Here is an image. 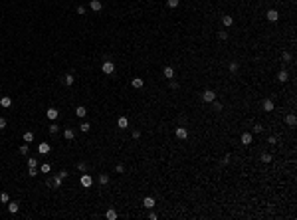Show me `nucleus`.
Wrapping results in <instances>:
<instances>
[{
	"label": "nucleus",
	"instance_id": "36",
	"mask_svg": "<svg viewBox=\"0 0 297 220\" xmlns=\"http://www.w3.org/2000/svg\"><path fill=\"white\" fill-rule=\"evenodd\" d=\"M77 171H79V172H85V171H87V165H85V163H77Z\"/></svg>",
	"mask_w": 297,
	"mask_h": 220
},
{
	"label": "nucleus",
	"instance_id": "10",
	"mask_svg": "<svg viewBox=\"0 0 297 220\" xmlns=\"http://www.w3.org/2000/svg\"><path fill=\"white\" fill-rule=\"evenodd\" d=\"M285 125H289V127H295V125H297V117H295L293 113L285 115Z\"/></svg>",
	"mask_w": 297,
	"mask_h": 220
},
{
	"label": "nucleus",
	"instance_id": "31",
	"mask_svg": "<svg viewBox=\"0 0 297 220\" xmlns=\"http://www.w3.org/2000/svg\"><path fill=\"white\" fill-rule=\"evenodd\" d=\"M99 182H101V184H107L109 182V175H105V172L103 175H99Z\"/></svg>",
	"mask_w": 297,
	"mask_h": 220
},
{
	"label": "nucleus",
	"instance_id": "18",
	"mask_svg": "<svg viewBox=\"0 0 297 220\" xmlns=\"http://www.w3.org/2000/svg\"><path fill=\"white\" fill-rule=\"evenodd\" d=\"M73 137H76V133L71 129H63V139H66V141H73Z\"/></svg>",
	"mask_w": 297,
	"mask_h": 220
},
{
	"label": "nucleus",
	"instance_id": "20",
	"mask_svg": "<svg viewBox=\"0 0 297 220\" xmlns=\"http://www.w3.org/2000/svg\"><path fill=\"white\" fill-rule=\"evenodd\" d=\"M222 24H224V26H226V28H228V26H232V24H234V18H232V16H222Z\"/></svg>",
	"mask_w": 297,
	"mask_h": 220
},
{
	"label": "nucleus",
	"instance_id": "47",
	"mask_svg": "<svg viewBox=\"0 0 297 220\" xmlns=\"http://www.w3.org/2000/svg\"><path fill=\"white\" fill-rule=\"evenodd\" d=\"M268 143H269V145H275V143H277V139H275V137H269Z\"/></svg>",
	"mask_w": 297,
	"mask_h": 220
},
{
	"label": "nucleus",
	"instance_id": "40",
	"mask_svg": "<svg viewBox=\"0 0 297 220\" xmlns=\"http://www.w3.org/2000/svg\"><path fill=\"white\" fill-rule=\"evenodd\" d=\"M283 62H291V54L289 52H283Z\"/></svg>",
	"mask_w": 297,
	"mask_h": 220
},
{
	"label": "nucleus",
	"instance_id": "46",
	"mask_svg": "<svg viewBox=\"0 0 297 220\" xmlns=\"http://www.w3.org/2000/svg\"><path fill=\"white\" fill-rule=\"evenodd\" d=\"M228 163H230V155H226V157L222 159V165H228Z\"/></svg>",
	"mask_w": 297,
	"mask_h": 220
},
{
	"label": "nucleus",
	"instance_id": "35",
	"mask_svg": "<svg viewBox=\"0 0 297 220\" xmlns=\"http://www.w3.org/2000/svg\"><path fill=\"white\" fill-rule=\"evenodd\" d=\"M169 87H170V89H178V82H175V77L169 82Z\"/></svg>",
	"mask_w": 297,
	"mask_h": 220
},
{
	"label": "nucleus",
	"instance_id": "22",
	"mask_svg": "<svg viewBox=\"0 0 297 220\" xmlns=\"http://www.w3.org/2000/svg\"><path fill=\"white\" fill-rule=\"evenodd\" d=\"M264 111H274V101H271V99H265L264 101Z\"/></svg>",
	"mask_w": 297,
	"mask_h": 220
},
{
	"label": "nucleus",
	"instance_id": "16",
	"mask_svg": "<svg viewBox=\"0 0 297 220\" xmlns=\"http://www.w3.org/2000/svg\"><path fill=\"white\" fill-rule=\"evenodd\" d=\"M73 82H76L73 73H66V76H63V83H66V85H73Z\"/></svg>",
	"mask_w": 297,
	"mask_h": 220
},
{
	"label": "nucleus",
	"instance_id": "13",
	"mask_svg": "<svg viewBox=\"0 0 297 220\" xmlns=\"http://www.w3.org/2000/svg\"><path fill=\"white\" fill-rule=\"evenodd\" d=\"M117 127H119V129H127V127H129V119L125 117V115L117 119Z\"/></svg>",
	"mask_w": 297,
	"mask_h": 220
},
{
	"label": "nucleus",
	"instance_id": "2",
	"mask_svg": "<svg viewBox=\"0 0 297 220\" xmlns=\"http://www.w3.org/2000/svg\"><path fill=\"white\" fill-rule=\"evenodd\" d=\"M214 99H216V93H214L212 89H206L202 93V101H204V103H212Z\"/></svg>",
	"mask_w": 297,
	"mask_h": 220
},
{
	"label": "nucleus",
	"instance_id": "24",
	"mask_svg": "<svg viewBox=\"0 0 297 220\" xmlns=\"http://www.w3.org/2000/svg\"><path fill=\"white\" fill-rule=\"evenodd\" d=\"M105 218H107V220H117V212H115L113 208H111V210H107V212H105Z\"/></svg>",
	"mask_w": 297,
	"mask_h": 220
},
{
	"label": "nucleus",
	"instance_id": "30",
	"mask_svg": "<svg viewBox=\"0 0 297 220\" xmlns=\"http://www.w3.org/2000/svg\"><path fill=\"white\" fill-rule=\"evenodd\" d=\"M0 202H10V196H8V192H0Z\"/></svg>",
	"mask_w": 297,
	"mask_h": 220
},
{
	"label": "nucleus",
	"instance_id": "1",
	"mask_svg": "<svg viewBox=\"0 0 297 220\" xmlns=\"http://www.w3.org/2000/svg\"><path fill=\"white\" fill-rule=\"evenodd\" d=\"M101 70H103V73L111 76V73L115 72V64L111 62V60H105V62H103V66H101Z\"/></svg>",
	"mask_w": 297,
	"mask_h": 220
},
{
	"label": "nucleus",
	"instance_id": "41",
	"mask_svg": "<svg viewBox=\"0 0 297 220\" xmlns=\"http://www.w3.org/2000/svg\"><path fill=\"white\" fill-rule=\"evenodd\" d=\"M218 38L220 40H228V32H218Z\"/></svg>",
	"mask_w": 297,
	"mask_h": 220
},
{
	"label": "nucleus",
	"instance_id": "33",
	"mask_svg": "<svg viewBox=\"0 0 297 220\" xmlns=\"http://www.w3.org/2000/svg\"><path fill=\"white\" fill-rule=\"evenodd\" d=\"M166 4H169V8H176L180 4V0H166Z\"/></svg>",
	"mask_w": 297,
	"mask_h": 220
},
{
	"label": "nucleus",
	"instance_id": "27",
	"mask_svg": "<svg viewBox=\"0 0 297 220\" xmlns=\"http://www.w3.org/2000/svg\"><path fill=\"white\" fill-rule=\"evenodd\" d=\"M50 133H52V135H57V133H60V125H57V123H52V125H50Z\"/></svg>",
	"mask_w": 297,
	"mask_h": 220
},
{
	"label": "nucleus",
	"instance_id": "25",
	"mask_svg": "<svg viewBox=\"0 0 297 220\" xmlns=\"http://www.w3.org/2000/svg\"><path fill=\"white\" fill-rule=\"evenodd\" d=\"M18 208H20L18 202H8V210L12 212V214H16V212H18Z\"/></svg>",
	"mask_w": 297,
	"mask_h": 220
},
{
	"label": "nucleus",
	"instance_id": "9",
	"mask_svg": "<svg viewBox=\"0 0 297 220\" xmlns=\"http://www.w3.org/2000/svg\"><path fill=\"white\" fill-rule=\"evenodd\" d=\"M46 115H48V119H50V121H56L60 113H57V109H56V107H50V109L46 111Z\"/></svg>",
	"mask_w": 297,
	"mask_h": 220
},
{
	"label": "nucleus",
	"instance_id": "37",
	"mask_svg": "<svg viewBox=\"0 0 297 220\" xmlns=\"http://www.w3.org/2000/svg\"><path fill=\"white\" fill-rule=\"evenodd\" d=\"M212 103H214V111H222V103H220V101H216V99H214Z\"/></svg>",
	"mask_w": 297,
	"mask_h": 220
},
{
	"label": "nucleus",
	"instance_id": "29",
	"mask_svg": "<svg viewBox=\"0 0 297 220\" xmlns=\"http://www.w3.org/2000/svg\"><path fill=\"white\" fill-rule=\"evenodd\" d=\"M89 129H91V125L87 123V121H83V123L79 125V131H83V133H87V131H89Z\"/></svg>",
	"mask_w": 297,
	"mask_h": 220
},
{
	"label": "nucleus",
	"instance_id": "45",
	"mask_svg": "<svg viewBox=\"0 0 297 220\" xmlns=\"http://www.w3.org/2000/svg\"><path fill=\"white\" fill-rule=\"evenodd\" d=\"M4 127H6V119L4 117H0V129H4Z\"/></svg>",
	"mask_w": 297,
	"mask_h": 220
},
{
	"label": "nucleus",
	"instance_id": "32",
	"mask_svg": "<svg viewBox=\"0 0 297 220\" xmlns=\"http://www.w3.org/2000/svg\"><path fill=\"white\" fill-rule=\"evenodd\" d=\"M228 67H230V72H232V73H236L240 66H238V62H230V66H228Z\"/></svg>",
	"mask_w": 297,
	"mask_h": 220
},
{
	"label": "nucleus",
	"instance_id": "26",
	"mask_svg": "<svg viewBox=\"0 0 297 220\" xmlns=\"http://www.w3.org/2000/svg\"><path fill=\"white\" fill-rule=\"evenodd\" d=\"M24 141H26V143H32L34 141V133L32 131H26V133H24Z\"/></svg>",
	"mask_w": 297,
	"mask_h": 220
},
{
	"label": "nucleus",
	"instance_id": "3",
	"mask_svg": "<svg viewBox=\"0 0 297 220\" xmlns=\"http://www.w3.org/2000/svg\"><path fill=\"white\" fill-rule=\"evenodd\" d=\"M89 8L93 10V12H101V10H103V2H101V0H89Z\"/></svg>",
	"mask_w": 297,
	"mask_h": 220
},
{
	"label": "nucleus",
	"instance_id": "44",
	"mask_svg": "<svg viewBox=\"0 0 297 220\" xmlns=\"http://www.w3.org/2000/svg\"><path fill=\"white\" fill-rule=\"evenodd\" d=\"M139 137H141V131L135 129V131H133V139H139Z\"/></svg>",
	"mask_w": 297,
	"mask_h": 220
},
{
	"label": "nucleus",
	"instance_id": "5",
	"mask_svg": "<svg viewBox=\"0 0 297 220\" xmlns=\"http://www.w3.org/2000/svg\"><path fill=\"white\" fill-rule=\"evenodd\" d=\"M143 208H147V210L155 208V198H153V196H147V198H143Z\"/></svg>",
	"mask_w": 297,
	"mask_h": 220
},
{
	"label": "nucleus",
	"instance_id": "28",
	"mask_svg": "<svg viewBox=\"0 0 297 220\" xmlns=\"http://www.w3.org/2000/svg\"><path fill=\"white\" fill-rule=\"evenodd\" d=\"M259 161H261V163H269V161H271V155H269V153H261Z\"/></svg>",
	"mask_w": 297,
	"mask_h": 220
},
{
	"label": "nucleus",
	"instance_id": "39",
	"mask_svg": "<svg viewBox=\"0 0 297 220\" xmlns=\"http://www.w3.org/2000/svg\"><path fill=\"white\" fill-rule=\"evenodd\" d=\"M115 172H119V175H123V172H125V167H123V165H117V167H115Z\"/></svg>",
	"mask_w": 297,
	"mask_h": 220
},
{
	"label": "nucleus",
	"instance_id": "12",
	"mask_svg": "<svg viewBox=\"0 0 297 220\" xmlns=\"http://www.w3.org/2000/svg\"><path fill=\"white\" fill-rule=\"evenodd\" d=\"M162 76L166 77V79H172L175 77V67H170V66H166L165 70H162Z\"/></svg>",
	"mask_w": 297,
	"mask_h": 220
},
{
	"label": "nucleus",
	"instance_id": "23",
	"mask_svg": "<svg viewBox=\"0 0 297 220\" xmlns=\"http://www.w3.org/2000/svg\"><path fill=\"white\" fill-rule=\"evenodd\" d=\"M50 171H52V165H50V163H44V165H40V172H44V175H48Z\"/></svg>",
	"mask_w": 297,
	"mask_h": 220
},
{
	"label": "nucleus",
	"instance_id": "8",
	"mask_svg": "<svg viewBox=\"0 0 297 220\" xmlns=\"http://www.w3.org/2000/svg\"><path fill=\"white\" fill-rule=\"evenodd\" d=\"M268 20H269V22H277V20H279V12H277V10H274V8L268 10Z\"/></svg>",
	"mask_w": 297,
	"mask_h": 220
},
{
	"label": "nucleus",
	"instance_id": "15",
	"mask_svg": "<svg viewBox=\"0 0 297 220\" xmlns=\"http://www.w3.org/2000/svg\"><path fill=\"white\" fill-rule=\"evenodd\" d=\"M287 79H289V73H287V72H285V70H281V72H279V73H277V82H281V83H285V82H287Z\"/></svg>",
	"mask_w": 297,
	"mask_h": 220
},
{
	"label": "nucleus",
	"instance_id": "4",
	"mask_svg": "<svg viewBox=\"0 0 297 220\" xmlns=\"http://www.w3.org/2000/svg\"><path fill=\"white\" fill-rule=\"evenodd\" d=\"M240 141H242V145H246V147H248V145L254 143V135H252V133H242Z\"/></svg>",
	"mask_w": 297,
	"mask_h": 220
},
{
	"label": "nucleus",
	"instance_id": "11",
	"mask_svg": "<svg viewBox=\"0 0 297 220\" xmlns=\"http://www.w3.org/2000/svg\"><path fill=\"white\" fill-rule=\"evenodd\" d=\"M91 184H93V178L89 177V175H81V187H91Z\"/></svg>",
	"mask_w": 297,
	"mask_h": 220
},
{
	"label": "nucleus",
	"instance_id": "17",
	"mask_svg": "<svg viewBox=\"0 0 297 220\" xmlns=\"http://www.w3.org/2000/svg\"><path fill=\"white\" fill-rule=\"evenodd\" d=\"M0 105H2V107H10V105H12V99H10L8 95H2V97H0Z\"/></svg>",
	"mask_w": 297,
	"mask_h": 220
},
{
	"label": "nucleus",
	"instance_id": "42",
	"mask_svg": "<svg viewBox=\"0 0 297 220\" xmlns=\"http://www.w3.org/2000/svg\"><path fill=\"white\" fill-rule=\"evenodd\" d=\"M261 131H264L261 125H254V133H261Z\"/></svg>",
	"mask_w": 297,
	"mask_h": 220
},
{
	"label": "nucleus",
	"instance_id": "21",
	"mask_svg": "<svg viewBox=\"0 0 297 220\" xmlns=\"http://www.w3.org/2000/svg\"><path fill=\"white\" fill-rule=\"evenodd\" d=\"M85 113H87V109H85L83 105H77V109H76V115L79 117V119H81V117H85Z\"/></svg>",
	"mask_w": 297,
	"mask_h": 220
},
{
	"label": "nucleus",
	"instance_id": "6",
	"mask_svg": "<svg viewBox=\"0 0 297 220\" xmlns=\"http://www.w3.org/2000/svg\"><path fill=\"white\" fill-rule=\"evenodd\" d=\"M175 135H176V139H182V141H184V139L188 137V131L184 129V127H176V129H175Z\"/></svg>",
	"mask_w": 297,
	"mask_h": 220
},
{
	"label": "nucleus",
	"instance_id": "34",
	"mask_svg": "<svg viewBox=\"0 0 297 220\" xmlns=\"http://www.w3.org/2000/svg\"><path fill=\"white\" fill-rule=\"evenodd\" d=\"M38 167V161L36 159H28V169H36Z\"/></svg>",
	"mask_w": 297,
	"mask_h": 220
},
{
	"label": "nucleus",
	"instance_id": "7",
	"mask_svg": "<svg viewBox=\"0 0 297 220\" xmlns=\"http://www.w3.org/2000/svg\"><path fill=\"white\" fill-rule=\"evenodd\" d=\"M50 151H52L50 143H40V145H38V153H40V155H48Z\"/></svg>",
	"mask_w": 297,
	"mask_h": 220
},
{
	"label": "nucleus",
	"instance_id": "19",
	"mask_svg": "<svg viewBox=\"0 0 297 220\" xmlns=\"http://www.w3.org/2000/svg\"><path fill=\"white\" fill-rule=\"evenodd\" d=\"M61 182H63V177H61V175H57V177L52 181V187H54V188H60V187H61Z\"/></svg>",
	"mask_w": 297,
	"mask_h": 220
},
{
	"label": "nucleus",
	"instance_id": "14",
	"mask_svg": "<svg viewBox=\"0 0 297 220\" xmlns=\"http://www.w3.org/2000/svg\"><path fill=\"white\" fill-rule=\"evenodd\" d=\"M143 83H145V82H143L141 77H133V79H131V85L135 87V89H141V87H143Z\"/></svg>",
	"mask_w": 297,
	"mask_h": 220
},
{
	"label": "nucleus",
	"instance_id": "43",
	"mask_svg": "<svg viewBox=\"0 0 297 220\" xmlns=\"http://www.w3.org/2000/svg\"><path fill=\"white\" fill-rule=\"evenodd\" d=\"M77 14H79V16L85 14V6H77Z\"/></svg>",
	"mask_w": 297,
	"mask_h": 220
},
{
	"label": "nucleus",
	"instance_id": "38",
	"mask_svg": "<svg viewBox=\"0 0 297 220\" xmlns=\"http://www.w3.org/2000/svg\"><path fill=\"white\" fill-rule=\"evenodd\" d=\"M20 155H28V145H20Z\"/></svg>",
	"mask_w": 297,
	"mask_h": 220
}]
</instances>
